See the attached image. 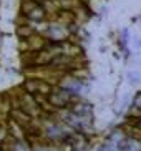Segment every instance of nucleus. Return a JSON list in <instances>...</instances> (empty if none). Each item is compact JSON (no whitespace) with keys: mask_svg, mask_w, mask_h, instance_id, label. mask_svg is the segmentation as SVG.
Masks as SVG:
<instances>
[{"mask_svg":"<svg viewBox=\"0 0 141 151\" xmlns=\"http://www.w3.org/2000/svg\"><path fill=\"white\" fill-rule=\"evenodd\" d=\"M48 45V40L45 38L42 33H35V35L28 37L25 40H18V48H20V53H37V52H42Z\"/></svg>","mask_w":141,"mask_h":151,"instance_id":"nucleus-5","label":"nucleus"},{"mask_svg":"<svg viewBox=\"0 0 141 151\" xmlns=\"http://www.w3.org/2000/svg\"><path fill=\"white\" fill-rule=\"evenodd\" d=\"M20 86L23 91L33 95V96H48L55 85H52L43 78H38V76H27Z\"/></svg>","mask_w":141,"mask_h":151,"instance_id":"nucleus-3","label":"nucleus"},{"mask_svg":"<svg viewBox=\"0 0 141 151\" xmlns=\"http://www.w3.org/2000/svg\"><path fill=\"white\" fill-rule=\"evenodd\" d=\"M126 78H128V83L133 85V86L140 85L141 83V71H128Z\"/></svg>","mask_w":141,"mask_h":151,"instance_id":"nucleus-8","label":"nucleus"},{"mask_svg":"<svg viewBox=\"0 0 141 151\" xmlns=\"http://www.w3.org/2000/svg\"><path fill=\"white\" fill-rule=\"evenodd\" d=\"M57 86H62V88L68 90L70 93L78 95V96H85L90 90L88 80H83V78L73 75V73H63L58 80Z\"/></svg>","mask_w":141,"mask_h":151,"instance_id":"nucleus-2","label":"nucleus"},{"mask_svg":"<svg viewBox=\"0 0 141 151\" xmlns=\"http://www.w3.org/2000/svg\"><path fill=\"white\" fill-rule=\"evenodd\" d=\"M119 151H141V138L126 136L119 143Z\"/></svg>","mask_w":141,"mask_h":151,"instance_id":"nucleus-7","label":"nucleus"},{"mask_svg":"<svg viewBox=\"0 0 141 151\" xmlns=\"http://www.w3.org/2000/svg\"><path fill=\"white\" fill-rule=\"evenodd\" d=\"M70 110L73 113H76V115H81V116H95V106H93V103L88 101L86 98L76 100L70 106Z\"/></svg>","mask_w":141,"mask_h":151,"instance_id":"nucleus-6","label":"nucleus"},{"mask_svg":"<svg viewBox=\"0 0 141 151\" xmlns=\"http://www.w3.org/2000/svg\"><path fill=\"white\" fill-rule=\"evenodd\" d=\"M80 98H86V96H78V95L70 93L68 90L62 88V86H53L52 93L47 96L48 103L52 105L53 110H65V108H70L76 100Z\"/></svg>","mask_w":141,"mask_h":151,"instance_id":"nucleus-1","label":"nucleus"},{"mask_svg":"<svg viewBox=\"0 0 141 151\" xmlns=\"http://www.w3.org/2000/svg\"><path fill=\"white\" fill-rule=\"evenodd\" d=\"M131 106L138 108V110L141 111V90H140V91H136L135 96L131 98Z\"/></svg>","mask_w":141,"mask_h":151,"instance_id":"nucleus-9","label":"nucleus"},{"mask_svg":"<svg viewBox=\"0 0 141 151\" xmlns=\"http://www.w3.org/2000/svg\"><path fill=\"white\" fill-rule=\"evenodd\" d=\"M2 43H4V35L0 33V48H2Z\"/></svg>","mask_w":141,"mask_h":151,"instance_id":"nucleus-10","label":"nucleus"},{"mask_svg":"<svg viewBox=\"0 0 141 151\" xmlns=\"http://www.w3.org/2000/svg\"><path fill=\"white\" fill-rule=\"evenodd\" d=\"M43 37L50 43H62L71 38V32L68 25L58 22V20H48V27L45 30Z\"/></svg>","mask_w":141,"mask_h":151,"instance_id":"nucleus-4","label":"nucleus"}]
</instances>
